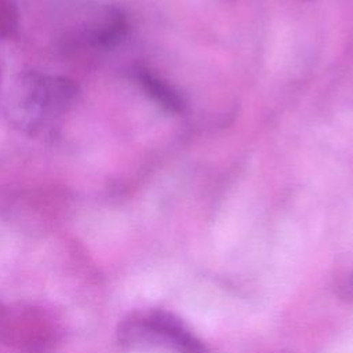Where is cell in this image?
Segmentation results:
<instances>
[{
    "label": "cell",
    "mask_w": 353,
    "mask_h": 353,
    "mask_svg": "<svg viewBox=\"0 0 353 353\" xmlns=\"http://www.w3.org/2000/svg\"><path fill=\"white\" fill-rule=\"evenodd\" d=\"M77 97L79 87L68 77L23 70L10 85L6 112L15 127L33 137L69 113Z\"/></svg>",
    "instance_id": "1"
},
{
    "label": "cell",
    "mask_w": 353,
    "mask_h": 353,
    "mask_svg": "<svg viewBox=\"0 0 353 353\" xmlns=\"http://www.w3.org/2000/svg\"><path fill=\"white\" fill-rule=\"evenodd\" d=\"M117 341L125 347L161 345L179 353H207V347L172 313L149 309L125 316L116 331Z\"/></svg>",
    "instance_id": "2"
},
{
    "label": "cell",
    "mask_w": 353,
    "mask_h": 353,
    "mask_svg": "<svg viewBox=\"0 0 353 353\" xmlns=\"http://www.w3.org/2000/svg\"><path fill=\"white\" fill-rule=\"evenodd\" d=\"M128 30L124 11L116 6L87 8L72 32V40L94 48H112L123 41Z\"/></svg>",
    "instance_id": "3"
},
{
    "label": "cell",
    "mask_w": 353,
    "mask_h": 353,
    "mask_svg": "<svg viewBox=\"0 0 353 353\" xmlns=\"http://www.w3.org/2000/svg\"><path fill=\"white\" fill-rule=\"evenodd\" d=\"M132 74L142 91L163 110L172 114H179L185 110L186 105L183 97L171 84L152 73L148 68L135 66Z\"/></svg>",
    "instance_id": "4"
},
{
    "label": "cell",
    "mask_w": 353,
    "mask_h": 353,
    "mask_svg": "<svg viewBox=\"0 0 353 353\" xmlns=\"http://www.w3.org/2000/svg\"><path fill=\"white\" fill-rule=\"evenodd\" d=\"M18 29V11L12 0H0V37H10Z\"/></svg>",
    "instance_id": "5"
},
{
    "label": "cell",
    "mask_w": 353,
    "mask_h": 353,
    "mask_svg": "<svg viewBox=\"0 0 353 353\" xmlns=\"http://www.w3.org/2000/svg\"><path fill=\"white\" fill-rule=\"evenodd\" d=\"M299 1H309V0H299Z\"/></svg>",
    "instance_id": "6"
}]
</instances>
